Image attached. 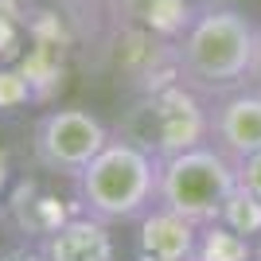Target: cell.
Returning <instances> with one entry per match:
<instances>
[{"label":"cell","instance_id":"1","mask_svg":"<svg viewBox=\"0 0 261 261\" xmlns=\"http://www.w3.org/2000/svg\"><path fill=\"white\" fill-rule=\"evenodd\" d=\"M253 20L234 4H211L191 20L179 39V74L191 90L207 98H226L253 74V51H257Z\"/></svg>","mask_w":261,"mask_h":261},{"label":"cell","instance_id":"2","mask_svg":"<svg viewBox=\"0 0 261 261\" xmlns=\"http://www.w3.org/2000/svg\"><path fill=\"white\" fill-rule=\"evenodd\" d=\"M74 191L82 199L86 215H98L113 226L137 222L144 211L156 207V191H160V160L137 148L125 137L101 148L94 160L78 172Z\"/></svg>","mask_w":261,"mask_h":261},{"label":"cell","instance_id":"3","mask_svg":"<svg viewBox=\"0 0 261 261\" xmlns=\"http://www.w3.org/2000/svg\"><path fill=\"white\" fill-rule=\"evenodd\" d=\"M117 137L133 141L156 160H168L211 141V109L184 78L160 82L152 90H141L129 109H121Z\"/></svg>","mask_w":261,"mask_h":261},{"label":"cell","instance_id":"4","mask_svg":"<svg viewBox=\"0 0 261 261\" xmlns=\"http://www.w3.org/2000/svg\"><path fill=\"white\" fill-rule=\"evenodd\" d=\"M238 160H230L218 144H195L179 156L160 160V191L156 203L187 222H215L226 207V199L238 191Z\"/></svg>","mask_w":261,"mask_h":261},{"label":"cell","instance_id":"5","mask_svg":"<svg viewBox=\"0 0 261 261\" xmlns=\"http://www.w3.org/2000/svg\"><path fill=\"white\" fill-rule=\"evenodd\" d=\"M113 141V133L106 129V121L90 109L63 106V109H47L35 121V141L32 152L39 172H55L63 179H78V172L86 168L94 156Z\"/></svg>","mask_w":261,"mask_h":261},{"label":"cell","instance_id":"6","mask_svg":"<svg viewBox=\"0 0 261 261\" xmlns=\"http://www.w3.org/2000/svg\"><path fill=\"white\" fill-rule=\"evenodd\" d=\"M55 179H63V175L47 172V179L43 175H20V179L12 184V191L4 195V203H8V222L20 230L23 238L43 242L47 234H55V230L63 226L66 218H74L78 211H82L78 191L59 195Z\"/></svg>","mask_w":261,"mask_h":261},{"label":"cell","instance_id":"7","mask_svg":"<svg viewBox=\"0 0 261 261\" xmlns=\"http://www.w3.org/2000/svg\"><path fill=\"white\" fill-rule=\"evenodd\" d=\"M211 144L230 160L261 152V90H234L211 109Z\"/></svg>","mask_w":261,"mask_h":261},{"label":"cell","instance_id":"8","mask_svg":"<svg viewBox=\"0 0 261 261\" xmlns=\"http://www.w3.org/2000/svg\"><path fill=\"white\" fill-rule=\"evenodd\" d=\"M133 226V261H191L195 253L199 226L160 203L144 211Z\"/></svg>","mask_w":261,"mask_h":261},{"label":"cell","instance_id":"9","mask_svg":"<svg viewBox=\"0 0 261 261\" xmlns=\"http://www.w3.org/2000/svg\"><path fill=\"white\" fill-rule=\"evenodd\" d=\"M47 261H117V234L113 222L98 215L78 211L74 218H66L63 226L43 238Z\"/></svg>","mask_w":261,"mask_h":261},{"label":"cell","instance_id":"10","mask_svg":"<svg viewBox=\"0 0 261 261\" xmlns=\"http://www.w3.org/2000/svg\"><path fill=\"white\" fill-rule=\"evenodd\" d=\"M121 16L129 28L160 35L168 43H179L199 12L191 8V0H121Z\"/></svg>","mask_w":261,"mask_h":261},{"label":"cell","instance_id":"11","mask_svg":"<svg viewBox=\"0 0 261 261\" xmlns=\"http://www.w3.org/2000/svg\"><path fill=\"white\" fill-rule=\"evenodd\" d=\"M191 261H253V238L230 230L222 218L203 222L195 234V253Z\"/></svg>","mask_w":261,"mask_h":261},{"label":"cell","instance_id":"12","mask_svg":"<svg viewBox=\"0 0 261 261\" xmlns=\"http://www.w3.org/2000/svg\"><path fill=\"white\" fill-rule=\"evenodd\" d=\"M222 222H226L230 230H238V234H246V238H257L261 234V199L253 195L250 187H242L226 199V207H222Z\"/></svg>","mask_w":261,"mask_h":261},{"label":"cell","instance_id":"13","mask_svg":"<svg viewBox=\"0 0 261 261\" xmlns=\"http://www.w3.org/2000/svg\"><path fill=\"white\" fill-rule=\"evenodd\" d=\"M23 39H28V12H23V0H0V63L20 59Z\"/></svg>","mask_w":261,"mask_h":261},{"label":"cell","instance_id":"14","mask_svg":"<svg viewBox=\"0 0 261 261\" xmlns=\"http://www.w3.org/2000/svg\"><path fill=\"white\" fill-rule=\"evenodd\" d=\"M35 101L32 78L20 70V63H0V113H12V109H23Z\"/></svg>","mask_w":261,"mask_h":261},{"label":"cell","instance_id":"15","mask_svg":"<svg viewBox=\"0 0 261 261\" xmlns=\"http://www.w3.org/2000/svg\"><path fill=\"white\" fill-rule=\"evenodd\" d=\"M0 261H47V253H43V242L20 238V242L0 246Z\"/></svg>","mask_w":261,"mask_h":261},{"label":"cell","instance_id":"16","mask_svg":"<svg viewBox=\"0 0 261 261\" xmlns=\"http://www.w3.org/2000/svg\"><path fill=\"white\" fill-rule=\"evenodd\" d=\"M238 179H242V187H250L253 195L261 199V152L238 160Z\"/></svg>","mask_w":261,"mask_h":261},{"label":"cell","instance_id":"17","mask_svg":"<svg viewBox=\"0 0 261 261\" xmlns=\"http://www.w3.org/2000/svg\"><path fill=\"white\" fill-rule=\"evenodd\" d=\"M250 82H257V90H261V32H257V51H253V74H250Z\"/></svg>","mask_w":261,"mask_h":261},{"label":"cell","instance_id":"18","mask_svg":"<svg viewBox=\"0 0 261 261\" xmlns=\"http://www.w3.org/2000/svg\"><path fill=\"white\" fill-rule=\"evenodd\" d=\"M8 160H4V152H0V195H4V187H8Z\"/></svg>","mask_w":261,"mask_h":261}]
</instances>
